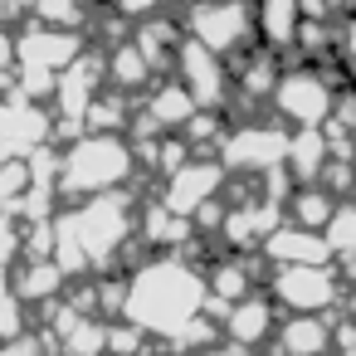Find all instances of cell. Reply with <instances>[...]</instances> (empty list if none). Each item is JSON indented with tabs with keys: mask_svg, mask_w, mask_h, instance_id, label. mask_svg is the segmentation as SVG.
Instances as JSON below:
<instances>
[{
	"mask_svg": "<svg viewBox=\"0 0 356 356\" xmlns=\"http://www.w3.org/2000/svg\"><path fill=\"white\" fill-rule=\"evenodd\" d=\"M205 312V278L186 259H152L122 283V317L142 337H171Z\"/></svg>",
	"mask_w": 356,
	"mask_h": 356,
	"instance_id": "6da1fadb",
	"label": "cell"
},
{
	"mask_svg": "<svg viewBox=\"0 0 356 356\" xmlns=\"http://www.w3.org/2000/svg\"><path fill=\"white\" fill-rule=\"evenodd\" d=\"M59 181H64V191H74V195H103V191H113L127 171H132V152L113 137V132H98V137H83L64 161H59Z\"/></svg>",
	"mask_w": 356,
	"mask_h": 356,
	"instance_id": "7a4b0ae2",
	"label": "cell"
},
{
	"mask_svg": "<svg viewBox=\"0 0 356 356\" xmlns=\"http://www.w3.org/2000/svg\"><path fill=\"white\" fill-rule=\"evenodd\" d=\"M64 220H69V229H74L83 259H88V264H108V259L122 249V239H127L132 205H127V195L103 191V195H88V205L74 210V215H64Z\"/></svg>",
	"mask_w": 356,
	"mask_h": 356,
	"instance_id": "3957f363",
	"label": "cell"
},
{
	"mask_svg": "<svg viewBox=\"0 0 356 356\" xmlns=\"http://www.w3.org/2000/svg\"><path fill=\"white\" fill-rule=\"evenodd\" d=\"M273 298L288 312H322L341 298V283L327 264H283L273 273Z\"/></svg>",
	"mask_w": 356,
	"mask_h": 356,
	"instance_id": "277c9868",
	"label": "cell"
},
{
	"mask_svg": "<svg viewBox=\"0 0 356 356\" xmlns=\"http://www.w3.org/2000/svg\"><path fill=\"white\" fill-rule=\"evenodd\" d=\"M191 30H195V44H205L210 54H225L249 35V15L239 0H205L191 20Z\"/></svg>",
	"mask_w": 356,
	"mask_h": 356,
	"instance_id": "5b68a950",
	"label": "cell"
},
{
	"mask_svg": "<svg viewBox=\"0 0 356 356\" xmlns=\"http://www.w3.org/2000/svg\"><path fill=\"white\" fill-rule=\"evenodd\" d=\"M273 103H278L283 118H293L302 127H317L332 113V93H327V83L317 74H288V79H278L273 83Z\"/></svg>",
	"mask_w": 356,
	"mask_h": 356,
	"instance_id": "8992f818",
	"label": "cell"
},
{
	"mask_svg": "<svg viewBox=\"0 0 356 356\" xmlns=\"http://www.w3.org/2000/svg\"><path fill=\"white\" fill-rule=\"evenodd\" d=\"M220 181H225V166H215V161H186V166H176V171H171L161 205L191 220V210H195V205H205V200L220 191Z\"/></svg>",
	"mask_w": 356,
	"mask_h": 356,
	"instance_id": "52a82bcc",
	"label": "cell"
},
{
	"mask_svg": "<svg viewBox=\"0 0 356 356\" xmlns=\"http://www.w3.org/2000/svg\"><path fill=\"white\" fill-rule=\"evenodd\" d=\"M288 152V137L273 127H244L225 142V166H244V171H273Z\"/></svg>",
	"mask_w": 356,
	"mask_h": 356,
	"instance_id": "ba28073f",
	"label": "cell"
},
{
	"mask_svg": "<svg viewBox=\"0 0 356 356\" xmlns=\"http://www.w3.org/2000/svg\"><path fill=\"white\" fill-rule=\"evenodd\" d=\"M259 244H264V254H268L278 268H283V264H327V259H332V254H327V239H322L317 229H302V225H288V229L273 225Z\"/></svg>",
	"mask_w": 356,
	"mask_h": 356,
	"instance_id": "9c48e42d",
	"label": "cell"
},
{
	"mask_svg": "<svg viewBox=\"0 0 356 356\" xmlns=\"http://www.w3.org/2000/svg\"><path fill=\"white\" fill-rule=\"evenodd\" d=\"M278 356H327L332 346V327L322 322V312H298L293 322L278 327Z\"/></svg>",
	"mask_w": 356,
	"mask_h": 356,
	"instance_id": "30bf717a",
	"label": "cell"
},
{
	"mask_svg": "<svg viewBox=\"0 0 356 356\" xmlns=\"http://www.w3.org/2000/svg\"><path fill=\"white\" fill-rule=\"evenodd\" d=\"M181 69H186V93H191V103H220L225 98V74H220V64H215V54L205 49V44H186V54H181Z\"/></svg>",
	"mask_w": 356,
	"mask_h": 356,
	"instance_id": "8fae6325",
	"label": "cell"
},
{
	"mask_svg": "<svg viewBox=\"0 0 356 356\" xmlns=\"http://www.w3.org/2000/svg\"><path fill=\"white\" fill-rule=\"evenodd\" d=\"M268 327H273V307L264 302V298H239V302H229V317H225V337L234 341V346H259L264 337H268Z\"/></svg>",
	"mask_w": 356,
	"mask_h": 356,
	"instance_id": "7c38bea8",
	"label": "cell"
},
{
	"mask_svg": "<svg viewBox=\"0 0 356 356\" xmlns=\"http://www.w3.org/2000/svg\"><path fill=\"white\" fill-rule=\"evenodd\" d=\"M44 132V118L35 108H0V152H30Z\"/></svg>",
	"mask_w": 356,
	"mask_h": 356,
	"instance_id": "4fadbf2b",
	"label": "cell"
},
{
	"mask_svg": "<svg viewBox=\"0 0 356 356\" xmlns=\"http://www.w3.org/2000/svg\"><path fill=\"white\" fill-rule=\"evenodd\" d=\"M283 156L293 161V171H298L302 181H317L322 166H327V137L307 127L302 137H288V152H283Z\"/></svg>",
	"mask_w": 356,
	"mask_h": 356,
	"instance_id": "5bb4252c",
	"label": "cell"
},
{
	"mask_svg": "<svg viewBox=\"0 0 356 356\" xmlns=\"http://www.w3.org/2000/svg\"><path fill=\"white\" fill-rule=\"evenodd\" d=\"M298 15H302V0H264V35L268 44H293L298 35Z\"/></svg>",
	"mask_w": 356,
	"mask_h": 356,
	"instance_id": "9a60e30c",
	"label": "cell"
},
{
	"mask_svg": "<svg viewBox=\"0 0 356 356\" xmlns=\"http://www.w3.org/2000/svg\"><path fill=\"white\" fill-rule=\"evenodd\" d=\"M322 239H327V254L356 259V205H332V215L322 225Z\"/></svg>",
	"mask_w": 356,
	"mask_h": 356,
	"instance_id": "2e32d148",
	"label": "cell"
},
{
	"mask_svg": "<svg viewBox=\"0 0 356 356\" xmlns=\"http://www.w3.org/2000/svg\"><path fill=\"white\" fill-rule=\"evenodd\" d=\"M249 293V268L244 264H220L210 278H205V298L210 302H239Z\"/></svg>",
	"mask_w": 356,
	"mask_h": 356,
	"instance_id": "e0dca14e",
	"label": "cell"
},
{
	"mask_svg": "<svg viewBox=\"0 0 356 356\" xmlns=\"http://www.w3.org/2000/svg\"><path fill=\"white\" fill-rule=\"evenodd\" d=\"M327 215H332V195H327L322 186H307V191H298V195H293V225H302V229H317V234H322Z\"/></svg>",
	"mask_w": 356,
	"mask_h": 356,
	"instance_id": "ac0fdd59",
	"label": "cell"
},
{
	"mask_svg": "<svg viewBox=\"0 0 356 356\" xmlns=\"http://www.w3.org/2000/svg\"><path fill=\"white\" fill-rule=\"evenodd\" d=\"M59 283H64V273H59L49 259H35V264L25 268V278H20V288H15V298L40 302V298H54V293H59Z\"/></svg>",
	"mask_w": 356,
	"mask_h": 356,
	"instance_id": "d6986e66",
	"label": "cell"
},
{
	"mask_svg": "<svg viewBox=\"0 0 356 356\" xmlns=\"http://www.w3.org/2000/svg\"><path fill=\"white\" fill-rule=\"evenodd\" d=\"M191 113H195V103H191L186 88H161V93L152 98V122H156V127H181Z\"/></svg>",
	"mask_w": 356,
	"mask_h": 356,
	"instance_id": "ffe728a7",
	"label": "cell"
},
{
	"mask_svg": "<svg viewBox=\"0 0 356 356\" xmlns=\"http://www.w3.org/2000/svg\"><path fill=\"white\" fill-rule=\"evenodd\" d=\"M186 234H191L186 215H176V210H166V205H152V210H147V239H152V244H186Z\"/></svg>",
	"mask_w": 356,
	"mask_h": 356,
	"instance_id": "44dd1931",
	"label": "cell"
},
{
	"mask_svg": "<svg viewBox=\"0 0 356 356\" xmlns=\"http://www.w3.org/2000/svg\"><path fill=\"white\" fill-rule=\"evenodd\" d=\"M64 346H69V356H103V351H108V327L79 317V322L64 332Z\"/></svg>",
	"mask_w": 356,
	"mask_h": 356,
	"instance_id": "7402d4cb",
	"label": "cell"
},
{
	"mask_svg": "<svg viewBox=\"0 0 356 356\" xmlns=\"http://www.w3.org/2000/svg\"><path fill=\"white\" fill-rule=\"evenodd\" d=\"M25 332V312H20V298L10 293V273L0 264V341L6 337H20Z\"/></svg>",
	"mask_w": 356,
	"mask_h": 356,
	"instance_id": "603a6c76",
	"label": "cell"
},
{
	"mask_svg": "<svg viewBox=\"0 0 356 356\" xmlns=\"http://www.w3.org/2000/svg\"><path fill=\"white\" fill-rule=\"evenodd\" d=\"M147 74H152V64L142 59V49H137V44H132V49H118V59H113V79H118V83L137 88Z\"/></svg>",
	"mask_w": 356,
	"mask_h": 356,
	"instance_id": "cb8c5ba5",
	"label": "cell"
},
{
	"mask_svg": "<svg viewBox=\"0 0 356 356\" xmlns=\"http://www.w3.org/2000/svg\"><path fill=\"white\" fill-rule=\"evenodd\" d=\"M137 346H142V332L127 322V332L122 327H108V351L113 356H137Z\"/></svg>",
	"mask_w": 356,
	"mask_h": 356,
	"instance_id": "d4e9b609",
	"label": "cell"
},
{
	"mask_svg": "<svg viewBox=\"0 0 356 356\" xmlns=\"http://www.w3.org/2000/svg\"><path fill=\"white\" fill-rule=\"evenodd\" d=\"M0 356H40V341L35 337H6V341H0Z\"/></svg>",
	"mask_w": 356,
	"mask_h": 356,
	"instance_id": "484cf974",
	"label": "cell"
},
{
	"mask_svg": "<svg viewBox=\"0 0 356 356\" xmlns=\"http://www.w3.org/2000/svg\"><path fill=\"white\" fill-rule=\"evenodd\" d=\"M122 10H147V6H156V0H118Z\"/></svg>",
	"mask_w": 356,
	"mask_h": 356,
	"instance_id": "4316f807",
	"label": "cell"
},
{
	"mask_svg": "<svg viewBox=\"0 0 356 356\" xmlns=\"http://www.w3.org/2000/svg\"><path fill=\"white\" fill-rule=\"evenodd\" d=\"M346 54H351V59H356V25H351V30H346Z\"/></svg>",
	"mask_w": 356,
	"mask_h": 356,
	"instance_id": "83f0119b",
	"label": "cell"
},
{
	"mask_svg": "<svg viewBox=\"0 0 356 356\" xmlns=\"http://www.w3.org/2000/svg\"><path fill=\"white\" fill-rule=\"evenodd\" d=\"M191 356H225V351H191Z\"/></svg>",
	"mask_w": 356,
	"mask_h": 356,
	"instance_id": "f1b7e54d",
	"label": "cell"
},
{
	"mask_svg": "<svg viewBox=\"0 0 356 356\" xmlns=\"http://www.w3.org/2000/svg\"><path fill=\"white\" fill-rule=\"evenodd\" d=\"M244 356H254V351H244Z\"/></svg>",
	"mask_w": 356,
	"mask_h": 356,
	"instance_id": "f546056e",
	"label": "cell"
}]
</instances>
